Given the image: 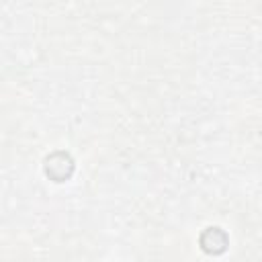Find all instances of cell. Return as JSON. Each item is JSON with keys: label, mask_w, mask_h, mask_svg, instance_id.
<instances>
[{"label": "cell", "mask_w": 262, "mask_h": 262, "mask_svg": "<svg viewBox=\"0 0 262 262\" xmlns=\"http://www.w3.org/2000/svg\"><path fill=\"white\" fill-rule=\"evenodd\" d=\"M74 172V160L70 154L66 151H53L51 156L45 158V174L55 180V182H63L66 178H70Z\"/></svg>", "instance_id": "obj_1"}, {"label": "cell", "mask_w": 262, "mask_h": 262, "mask_svg": "<svg viewBox=\"0 0 262 262\" xmlns=\"http://www.w3.org/2000/svg\"><path fill=\"white\" fill-rule=\"evenodd\" d=\"M199 242H201V248L207 254H221L227 248V235H225V231L221 227H207L201 233Z\"/></svg>", "instance_id": "obj_2"}]
</instances>
